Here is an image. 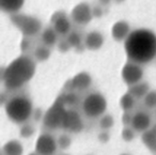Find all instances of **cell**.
Instances as JSON below:
<instances>
[{"instance_id":"1","label":"cell","mask_w":156,"mask_h":155,"mask_svg":"<svg viewBox=\"0 0 156 155\" xmlns=\"http://www.w3.org/2000/svg\"><path fill=\"white\" fill-rule=\"evenodd\" d=\"M123 43L127 60L144 65L156 59V34L150 29L132 30Z\"/></svg>"},{"instance_id":"2","label":"cell","mask_w":156,"mask_h":155,"mask_svg":"<svg viewBox=\"0 0 156 155\" xmlns=\"http://www.w3.org/2000/svg\"><path fill=\"white\" fill-rule=\"evenodd\" d=\"M37 72V61L29 55H20L9 65L2 67L1 80L9 91H16L27 85Z\"/></svg>"},{"instance_id":"3","label":"cell","mask_w":156,"mask_h":155,"mask_svg":"<svg viewBox=\"0 0 156 155\" xmlns=\"http://www.w3.org/2000/svg\"><path fill=\"white\" fill-rule=\"evenodd\" d=\"M5 112L10 121L18 125L27 123L33 116L34 107L31 99L27 95H14L5 105Z\"/></svg>"},{"instance_id":"4","label":"cell","mask_w":156,"mask_h":155,"mask_svg":"<svg viewBox=\"0 0 156 155\" xmlns=\"http://www.w3.org/2000/svg\"><path fill=\"white\" fill-rule=\"evenodd\" d=\"M108 103L101 92H91L81 101V112L89 119H100L106 114Z\"/></svg>"},{"instance_id":"5","label":"cell","mask_w":156,"mask_h":155,"mask_svg":"<svg viewBox=\"0 0 156 155\" xmlns=\"http://www.w3.org/2000/svg\"><path fill=\"white\" fill-rule=\"evenodd\" d=\"M67 107L63 104L60 97L56 99L54 104L44 112V118L42 120L43 126L48 131L62 129Z\"/></svg>"},{"instance_id":"6","label":"cell","mask_w":156,"mask_h":155,"mask_svg":"<svg viewBox=\"0 0 156 155\" xmlns=\"http://www.w3.org/2000/svg\"><path fill=\"white\" fill-rule=\"evenodd\" d=\"M11 22L22 32L24 38H33L41 33L42 22L32 15L26 14H13L11 15Z\"/></svg>"},{"instance_id":"7","label":"cell","mask_w":156,"mask_h":155,"mask_svg":"<svg viewBox=\"0 0 156 155\" xmlns=\"http://www.w3.org/2000/svg\"><path fill=\"white\" fill-rule=\"evenodd\" d=\"M143 76H144V71L142 65L139 63L127 60V62L122 67L121 78L124 84L127 86V88L142 81Z\"/></svg>"},{"instance_id":"8","label":"cell","mask_w":156,"mask_h":155,"mask_svg":"<svg viewBox=\"0 0 156 155\" xmlns=\"http://www.w3.org/2000/svg\"><path fill=\"white\" fill-rule=\"evenodd\" d=\"M58 149L57 138L50 132H43L35 140L34 151L40 155H56Z\"/></svg>"},{"instance_id":"9","label":"cell","mask_w":156,"mask_h":155,"mask_svg":"<svg viewBox=\"0 0 156 155\" xmlns=\"http://www.w3.org/2000/svg\"><path fill=\"white\" fill-rule=\"evenodd\" d=\"M93 11L88 2H80L76 5L71 12V20L78 26H87L93 20Z\"/></svg>"},{"instance_id":"10","label":"cell","mask_w":156,"mask_h":155,"mask_svg":"<svg viewBox=\"0 0 156 155\" xmlns=\"http://www.w3.org/2000/svg\"><path fill=\"white\" fill-rule=\"evenodd\" d=\"M83 127H85V123L81 114L72 108H67L62 129L69 134H78L83 131Z\"/></svg>"},{"instance_id":"11","label":"cell","mask_w":156,"mask_h":155,"mask_svg":"<svg viewBox=\"0 0 156 155\" xmlns=\"http://www.w3.org/2000/svg\"><path fill=\"white\" fill-rule=\"evenodd\" d=\"M153 124V117L147 111H145V110H138L136 112H133L130 126L138 134H142L143 132L147 131Z\"/></svg>"},{"instance_id":"12","label":"cell","mask_w":156,"mask_h":155,"mask_svg":"<svg viewBox=\"0 0 156 155\" xmlns=\"http://www.w3.org/2000/svg\"><path fill=\"white\" fill-rule=\"evenodd\" d=\"M72 20H69L66 14L62 11L56 12L52 15L51 26L55 28L59 35L61 37H67L72 31Z\"/></svg>"},{"instance_id":"13","label":"cell","mask_w":156,"mask_h":155,"mask_svg":"<svg viewBox=\"0 0 156 155\" xmlns=\"http://www.w3.org/2000/svg\"><path fill=\"white\" fill-rule=\"evenodd\" d=\"M92 82H93L92 76L88 72H79L69 80V91H76V92L85 91L91 87Z\"/></svg>"},{"instance_id":"14","label":"cell","mask_w":156,"mask_h":155,"mask_svg":"<svg viewBox=\"0 0 156 155\" xmlns=\"http://www.w3.org/2000/svg\"><path fill=\"white\" fill-rule=\"evenodd\" d=\"M105 43V37L102 32L98 30H92L87 33L85 40H83V45L87 49L95 52L103 47Z\"/></svg>"},{"instance_id":"15","label":"cell","mask_w":156,"mask_h":155,"mask_svg":"<svg viewBox=\"0 0 156 155\" xmlns=\"http://www.w3.org/2000/svg\"><path fill=\"white\" fill-rule=\"evenodd\" d=\"M130 32V26L126 20H118L111 28V37L115 42H124Z\"/></svg>"},{"instance_id":"16","label":"cell","mask_w":156,"mask_h":155,"mask_svg":"<svg viewBox=\"0 0 156 155\" xmlns=\"http://www.w3.org/2000/svg\"><path fill=\"white\" fill-rule=\"evenodd\" d=\"M140 139L150 152L156 154V123H154L147 131L140 134Z\"/></svg>"},{"instance_id":"17","label":"cell","mask_w":156,"mask_h":155,"mask_svg":"<svg viewBox=\"0 0 156 155\" xmlns=\"http://www.w3.org/2000/svg\"><path fill=\"white\" fill-rule=\"evenodd\" d=\"M41 41L42 44L47 47H54L59 42V34L52 26H48L41 32Z\"/></svg>"},{"instance_id":"18","label":"cell","mask_w":156,"mask_h":155,"mask_svg":"<svg viewBox=\"0 0 156 155\" xmlns=\"http://www.w3.org/2000/svg\"><path fill=\"white\" fill-rule=\"evenodd\" d=\"M2 155H23L24 154V146L17 139L8 140L1 149Z\"/></svg>"},{"instance_id":"19","label":"cell","mask_w":156,"mask_h":155,"mask_svg":"<svg viewBox=\"0 0 156 155\" xmlns=\"http://www.w3.org/2000/svg\"><path fill=\"white\" fill-rule=\"evenodd\" d=\"M25 5V0H0L1 11L10 15L17 14Z\"/></svg>"},{"instance_id":"20","label":"cell","mask_w":156,"mask_h":155,"mask_svg":"<svg viewBox=\"0 0 156 155\" xmlns=\"http://www.w3.org/2000/svg\"><path fill=\"white\" fill-rule=\"evenodd\" d=\"M150 90L151 89H150V86L147 81H140L138 84L134 85V86L128 87L127 91L137 99H143Z\"/></svg>"},{"instance_id":"21","label":"cell","mask_w":156,"mask_h":155,"mask_svg":"<svg viewBox=\"0 0 156 155\" xmlns=\"http://www.w3.org/2000/svg\"><path fill=\"white\" fill-rule=\"evenodd\" d=\"M137 99L133 96L129 92H125L120 99V107L122 108L123 111H133L136 106Z\"/></svg>"},{"instance_id":"22","label":"cell","mask_w":156,"mask_h":155,"mask_svg":"<svg viewBox=\"0 0 156 155\" xmlns=\"http://www.w3.org/2000/svg\"><path fill=\"white\" fill-rule=\"evenodd\" d=\"M51 52H50V47H47L45 45H39L33 52V58L35 59L37 62H45L49 59Z\"/></svg>"},{"instance_id":"23","label":"cell","mask_w":156,"mask_h":155,"mask_svg":"<svg viewBox=\"0 0 156 155\" xmlns=\"http://www.w3.org/2000/svg\"><path fill=\"white\" fill-rule=\"evenodd\" d=\"M59 97L63 102V104L69 108L73 107L74 105L79 103V97H78L76 91H66L65 93L61 94Z\"/></svg>"},{"instance_id":"24","label":"cell","mask_w":156,"mask_h":155,"mask_svg":"<svg viewBox=\"0 0 156 155\" xmlns=\"http://www.w3.org/2000/svg\"><path fill=\"white\" fill-rule=\"evenodd\" d=\"M66 40L69 43V45L72 46V48L79 49V48L83 47V37H81L80 33L77 32V31H71V33L66 37Z\"/></svg>"},{"instance_id":"25","label":"cell","mask_w":156,"mask_h":155,"mask_svg":"<svg viewBox=\"0 0 156 155\" xmlns=\"http://www.w3.org/2000/svg\"><path fill=\"white\" fill-rule=\"evenodd\" d=\"M115 125V118L111 114H105L98 120V126L102 131H109Z\"/></svg>"},{"instance_id":"26","label":"cell","mask_w":156,"mask_h":155,"mask_svg":"<svg viewBox=\"0 0 156 155\" xmlns=\"http://www.w3.org/2000/svg\"><path fill=\"white\" fill-rule=\"evenodd\" d=\"M57 141H58L59 149H61V150H67L72 146L73 139L71 137V134L65 132V133L59 135V137L57 138Z\"/></svg>"},{"instance_id":"27","label":"cell","mask_w":156,"mask_h":155,"mask_svg":"<svg viewBox=\"0 0 156 155\" xmlns=\"http://www.w3.org/2000/svg\"><path fill=\"white\" fill-rule=\"evenodd\" d=\"M142 101H143V105L145 106V108H147V109H150V110H155L156 109V90H150Z\"/></svg>"},{"instance_id":"28","label":"cell","mask_w":156,"mask_h":155,"mask_svg":"<svg viewBox=\"0 0 156 155\" xmlns=\"http://www.w3.org/2000/svg\"><path fill=\"white\" fill-rule=\"evenodd\" d=\"M35 133V127L33 126L32 124L30 123H25V124L20 125V136L24 139H29L31 138Z\"/></svg>"},{"instance_id":"29","label":"cell","mask_w":156,"mask_h":155,"mask_svg":"<svg viewBox=\"0 0 156 155\" xmlns=\"http://www.w3.org/2000/svg\"><path fill=\"white\" fill-rule=\"evenodd\" d=\"M136 134H138L130 125L124 126L121 131V137L125 142H130L136 138Z\"/></svg>"},{"instance_id":"30","label":"cell","mask_w":156,"mask_h":155,"mask_svg":"<svg viewBox=\"0 0 156 155\" xmlns=\"http://www.w3.org/2000/svg\"><path fill=\"white\" fill-rule=\"evenodd\" d=\"M57 45H58L59 50H60V52H67V50H69L72 48V46L69 45V43L67 42L66 38H65L64 40H61V41H59Z\"/></svg>"},{"instance_id":"31","label":"cell","mask_w":156,"mask_h":155,"mask_svg":"<svg viewBox=\"0 0 156 155\" xmlns=\"http://www.w3.org/2000/svg\"><path fill=\"white\" fill-rule=\"evenodd\" d=\"M132 118H133V112L132 111H124L122 114V123L124 126H128L132 123Z\"/></svg>"},{"instance_id":"32","label":"cell","mask_w":156,"mask_h":155,"mask_svg":"<svg viewBox=\"0 0 156 155\" xmlns=\"http://www.w3.org/2000/svg\"><path fill=\"white\" fill-rule=\"evenodd\" d=\"M98 140L103 143H106L110 140V134L108 133V131H102L100 134H98Z\"/></svg>"},{"instance_id":"33","label":"cell","mask_w":156,"mask_h":155,"mask_svg":"<svg viewBox=\"0 0 156 155\" xmlns=\"http://www.w3.org/2000/svg\"><path fill=\"white\" fill-rule=\"evenodd\" d=\"M30 38H24L20 43V48H22L23 52H27V50L30 48V41H29Z\"/></svg>"},{"instance_id":"34","label":"cell","mask_w":156,"mask_h":155,"mask_svg":"<svg viewBox=\"0 0 156 155\" xmlns=\"http://www.w3.org/2000/svg\"><path fill=\"white\" fill-rule=\"evenodd\" d=\"M92 11H93L94 17H102L103 16V9L101 5H95V7H93L92 8Z\"/></svg>"},{"instance_id":"35","label":"cell","mask_w":156,"mask_h":155,"mask_svg":"<svg viewBox=\"0 0 156 155\" xmlns=\"http://www.w3.org/2000/svg\"><path fill=\"white\" fill-rule=\"evenodd\" d=\"M98 2L102 5H108L111 2V0H98Z\"/></svg>"},{"instance_id":"36","label":"cell","mask_w":156,"mask_h":155,"mask_svg":"<svg viewBox=\"0 0 156 155\" xmlns=\"http://www.w3.org/2000/svg\"><path fill=\"white\" fill-rule=\"evenodd\" d=\"M27 155H40L39 153H37L35 151H33V152H30V153H28Z\"/></svg>"},{"instance_id":"37","label":"cell","mask_w":156,"mask_h":155,"mask_svg":"<svg viewBox=\"0 0 156 155\" xmlns=\"http://www.w3.org/2000/svg\"><path fill=\"white\" fill-rule=\"evenodd\" d=\"M154 118H155V119H156V109H155V110H154Z\"/></svg>"},{"instance_id":"38","label":"cell","mask_w":156,"mask_h":155,"mask_svg":"<svg viewBox=\"0 0 156 155\" xmlns=\"http://www.w3.org/2000/svg\"><path fill=\"white\" fill-rule=\"evenodd\" d=\"M120 155H130V154H127V153H122V154H120Z\"/></svg>"},{"instance_id":"39","label":"cell","mask_w":156,"mask_h":155,"mask_svg":"<svg viewBox=\"0 0 156 155\" xmlns=\"http://www.w3.org/2000/svg\"><path fill=\"white\" fill-rule=\"evenodd\" d=\"M60 155H69V154H60Z\"/></svg>"},{"instance_id":"40","label":"cell","mask_w":156,"mask_h":155,"mask_svg":"<svg viewBox=\"0 0 156 155\" xmlns=\"http://www.w3.org/2000/svg\"><path fill=\"white\" fill-rule=\"evenodd\" d=\"M86 155H91V154H86Z\"/></svg>"}]
</instances>
